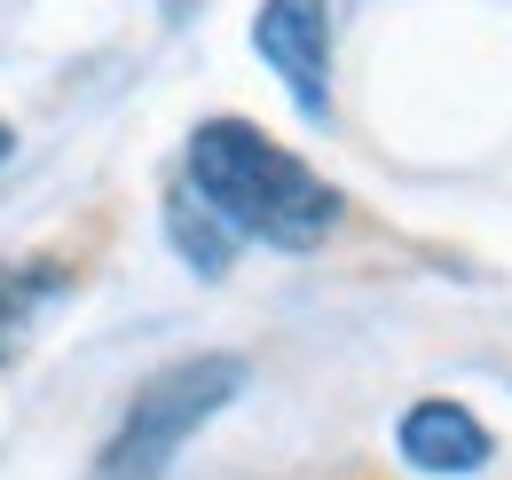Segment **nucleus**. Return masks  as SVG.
<instances>
[{"instance_id": "1", "label": "nucleus", "mask_w": 512, "mask_h": 480, "mask_svg": "<svg viewBox=\"0 0 512 480\" xmlns=\"http://www.w3.org/2000/svg\"><path fill=\"white\" fill-rule=\"evenodd\" d=\"M182 174L197 181V197L253 244H276V252H316L339 221H347V197L308 166L292 158L284 142H268L260 126L245 119H205L190 134V158Z\"/></svg>"}, {"instance_id": "2", "label": "nucleus", "mask_w": 512, "mask_h": 480, "mask_svg": "<svg viewBox=\"0 0 512 480\" xmlns=\"http://www.w3.org/2000/svg\"><path fill=\"white\" fill-rule=\"evenodd\" d=\"M245 378H253L245 355H182V362H166V370H150L127 394L111 441L95 449L87 480H158L197 441V425H213L245 394Z\"/></svg>"}, {"instance_id": "3", "label": "nucleus", "mask_w": 512, "mask_h": 480, "mask_svg": "<svg viewBox=\"0 0 512 480\" xmlns=\"http://www.w3.org/2000/svg\"><path fill=\"white\" fill-rule=\"evenodd\" d=\"M253 48L308 119H331V0H260Z\"/></svg>"}, {"instance_id": "4", "label": "nucleus", "mask_w": 512, "mask_h": 480, "mask_svg": "<svg viewBox=\"0 0 512 480\" xmlns=\"http://www.w3.org/2000/svg\"><path fill=\"white\" fill-rule=\"evenodd\" d=\"M394 449H402L410 473H426V480H473V473H489L497 433L473 418L465 402L426 394V402H410V410L394 418Z\"/></svg>"}, {"instance_id": "5", "label": "nucleus", "mask_w": 512, "mask_h": 480, "mask_svg": "<svg viewBox=\"0 0 512 480\" xmlns=\"http://www.w3.org/2000/svg\"><path fill=\"white\" fill-rule=\"evenodd\" d=\"M166 237H174V252H182V268L205 276V284H221V276L237 268V244H245L221 213H213V205H205V197H197L190 174L166 181Z\"/></svg>"}, {"instance_id": "6", "label": "nucleus", "mask_w": 512, "mask_h": 480, "mask_svg": "<svg viewBox=\"0 0 512 480\" xmlns=\"http://www.w3.org/2000/svg\"><path fill=\"white\" fill-rule=\"evenodd\" d=\"M71 276L56 268V260H32V268H0V362L16 355V331L32 323V307H40V292H64Z\"/></svg>"}, {"instance_id": "7", "label": "nucleus", "mask_w": 512, "mask_h": 480, "mask_svg": "<svg viewBox=\"0 0 512 480\" xmlns=\"http://www.w3.org/2000/svg\"><path fill=\"white\" fill-rule=\"evenodd\" d=\"M8 158H16V126L0 119V166H8Z\"/></svg>"}, {"instance_id": "8", "label": "nucleus", "mask_w": 512, "mask_h": 480, "mask_svg": "<svg viewBox=\"0 0 512 480\" xmlns=\"http://www.w3.org/2000/svg\"><path fill=\"white\" fill-rule=\"evenodd\" d=\"M150 8H166V16H190L197 0H150Z\"/></svg>"}]
</instances>
